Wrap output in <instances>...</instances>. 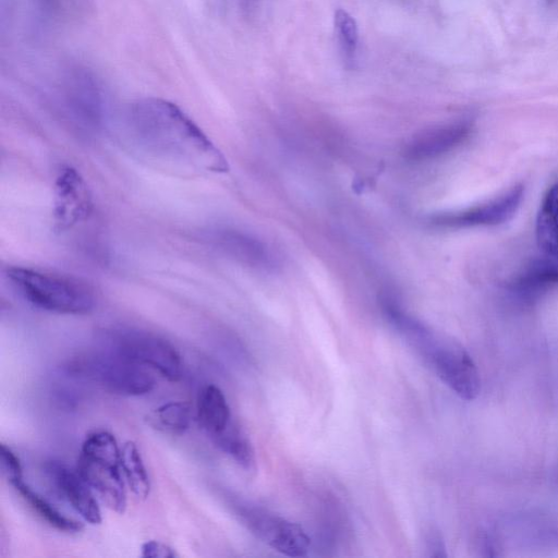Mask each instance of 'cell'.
<instances>
[{"mask_svg":"<svg viewBox=\"0 0 558 558\" xmlns=\"http://www.w3.org/2000/svg\"><path fill=\"white\" fill-rule=\"evenodd\" d=\"M147 420L157 431L181 435L190 428L191 406L185 402H169L150 412Z\"/></svg>","mask_w":558,"mask_h":558,"instance_id":"19","label":"cell"},{"mask_svg":"<svg viewBox=\"0 0 558 558\" xmlns=\"http://www.w3.org/2000/svg\"><path fill=\"white\" fill-rule=\"evenodd\" d=\"M6 278L16 293L32 307L65 315L94 311V290L81 279L36 269L12 266Z\"/></svg>","mask_w":558,"mask_h":558,"instance_id":"3","label":"cell"},{"mask_svg":"<svg viewBox=\"0 0 558 558\" xmlns=\"http://www.w3.org/2000/svg\"><path fill=\"white\" fill-rule=\"evenodd\" d=\"M121 142L141 163L178 178L228 172L224 155L176 104L144 99L128 109Z\"/></svg>","mask_w":558,"mask_h":558,"instance_id":"1","label":"cell"},{"mask_svg":"<svg viewBox=\"0 0 558 558\" xmlns=\"http://www.w3.org/2000/svg\"><path fill=\"white\" fill-rule=\"evenodd\" d=\"M536 236L538 247L544 256L558 260V181L543 198Z\"/></svg>","mask_w":558,"mask_h":558,"instance_id":"16","label":"cell"},{"mask_svg":"<svg viewBox=\"0 0 558 558\" xmlns=\"http://www.w3.org/2000/svg\"><path fill=\"white\" fill-rule=\"evenodd\" d=\"M54 225L58 232L87 220L93 210V197L86 179L72 167H65L55 180Z\"/></svg>","mask_w":558,"mask_h":558,"instance_id":"7","label":"cell"},{"mask_svg":"<svg viewBox=\"0 0 558 558\" xmlns=\"http://www.w3.org/2000/svg\"><path fill=\"white\" fill-rule=\"evenodd\" d=\"M213 244L229 258L258 270L273 268L272 253L264 242L235 229H218L211 236Z\"/></svg>","mask_w":558,"mask_h":558,"instance_id":"13","label":"cell"},{"mask_svg":"<svg viewBox=\"0 0 558 558\" xmlns=\"http://www.w3.org/2000/svg\"><path fill=\"white\" fill-rule=\"evenodd\" d=\"M382 308L388 322L416 348L456 395L468 402L478 397L481 391L480 374L462 345L411 317L391 296L382 299Z\"/></svg>","mask_w":558,"mask_h":558,"instance_id":"2","label":"cell"},{"mask_svg":"<svg viewBox=\"0 0 558 558\" xmlns=\"http://www.w3.org/2000/svg\"><path fill=\"white\" fill-rule=\"evenodd\" d=\"M141 556L144 558H175L177 553L169 545L152 540L142 544Z\"/></svg>","mask_w":558,"mask_h":558,"instance_id":"24","label":"cell"},{"mask_svg":"<svg viewBox=\"0 0 558 558\" xmlns=\"http://www.w3.org/2000/svg\"><path fill=\"white\" fill-rule=\"evenodd\" d=\"M220 450L246 470L256 468V453L248 436L234 422L227 430L211 439Z\"/></svg>","mask_w":558,"mask_h":558,"instance_id":"20","label":"cell"},{"mask_svg":"<svg viewBox=\"0 0 558 558\" xmlns=\"http://www.w3.org/2000/svg\"><path fill=\"white\" fill-rule=\"evenodd\" d=\"M45 471L60 499L74 508L87 523L94 526L102 523V512L95 493L78 470H72L59 462H50L45 466Z\"/></svg>","mask_w":558,"mask_h":558,"instance_id":"9","label":"cell"},{"mask_svg":"<svg viewBox=\"0 0 558 558\" xmlns=\"http://www.w3.org/2000/svg\"><path fill=\"white\" fill-rule=\"evenodd\" d=\"M232 507L242 525L275 551L289 557L308 554L311 540L299 525L248 502L234 501Z\"/></svg>","mask_w":558,"mask_h":558,"instance_id":"6","label":"cell"},{"mask_svg":"<svg viewBox=\"0 0 558 558\" xmlns=\"http://www.w3.org/2000/svg\"><path fill=\"white\" fill-rule=\"evenodd\" d=\"M471 129L469 121H458L423 130L408 142L404 155L411 162L434 160L463 144Z\"/></svg>","mask_w":558,"mask_h":558,"instance_id":"12","label":"cell"},{"mask_svg":"<svg viewBox=\"0 0 558 558\" xmlns=\"http://www.w3.org/2000/svg\"><path fill=\"white\" fill-rule=\"evenodd\" d=\"M335 30L344 62L347 66H353L359 42L357 22L347 11L338 9L335 12Z\"/></svg>","mask_w":558,"mask_h":558,"instance_id":"21","label":"cell"},{"mask_svg":"<svg viewBox=\"0 0 558 558\" xmlns=\"http://www.w3.org/2000/svg\"><path fill=\"white\" fill-rule=\"evenodd\" d=\"M121 471L132 493L138 499H147L151 491L149 473L138 446L131 441L121 448Z\"/></svg>","mask_w":558,"mask_h":558,"instance_id":"18","label":"cell"},{"mask_svg":"<svg viewBox=\"0 0 558 558\" xmlns=\"http://www.w3.org/2000/svg\"><path fill=\"white\" fill-rule=\"evenodd\" d=\"M558 285V260L544 256L532 260L508 285L520 300L531 301Z\"/></svg>","mask_w":558,"mask_h":558,"instance_id":"14","label":"cell"},{"mask_svg":"<svg viewBox=\"0 0 558 558\" xmlns=\"http://www.w3.org/2000/svg\"><path fill=\"white\" fill-rule=\"evenodd\" d=\"M81 454L121 465V448L115 436L107 431H97L90 434L82 445Z\"/></svg>","mask_w":558,"mask_h":558,"instance_id":"22","label":"cell"},{"mask_svg":"<svg viewBox=\"0 0 558 558\" xmlns=\"http://www.w3.org/2000/svg\"><path fill=\"white\" fill-rule=\"evenodd\" d=\"M12 487L20 494L22 499L38 514L46 524L58 531L77 533L83 529L79 521L72 519L59 511L51 502L34 491L29 484L23 480L11 483Z\"/></svg>","mask_w":558,"mask_h":558,"instance_id":"17","label":"cell"},{"mask_svg":"<svg viewBox=\"0 0 558 558\" xmlns=\"http://www.w3.org/2000/svg\"><path fill=\"white\" fill-rule=\"evenodd\" d=\"M428 549L431 552L432 557H444L445 545L438 533H432L428 541Z\"/></svg>","mask_w":558,"mask_h":558,"instance_id":"25","label":"cell"},{"mask_svg":"<svg viewBox=\"0 0 558 558\" xmlns=\"http://www.w3.org/2000/svg\"><path fill=\"white\" fill-rule=\"evenodd\" d=\"M68 111L80 123L97 127L103 119V97L99 82L87 69H71L64 82Z\"/></svg>","mask_w":558,"mask_h":558,"instance_id":"10","label":"cell"},{"mask_svg":"<svg viewBox=\"0 0 558 558\" xmlns=\"http://www.w3.org/2000/svg\"><path fill=\"white\" fill-rule=\"evenodd\" d=\"M197 415L201 428L211 439L234 423L226 396L216 385L205 386L200 392Z\"/></svg>","mask_w":558,"mask_h":558,"instance_id":"15","label":"cell"},{"mask_svg":"<svg viewBox=\"0 0 558 558\" xmlns=\"http://www.w3.org/2000/svg\"><path fill=\"white\" fill-rule=\"evenodd\" d=\"M101 341L103 348L159 372L168 381L177 382L183 376V359L178 350L159 335L137 329H114L106 331Z\"/></svg>","mask_w":558,"mask_h":558,"instance_id":"5","label":"cell"},{"mask_svg":"<svg viewBox=\"0 0 558 558\" xmlns=\"http://www.w3.org/2000/svg\"><path fill=\"white\" fill-rule=\"evenodd\" d=\"M77 470L106 507L118 514L126 512L127 493L121 465L80 454Z\"/></svg>","mask_w":558,"mask_h":558,"instance_id":"11","label":"cell"},{"mask_svg":"<svg viewBox=\"0 0 558 558\" xmlns=\"http://www.w3.org/2000/svg\"><path fill=\"white\" fill-rule=\"evenodd\" d=\"M524 194L525 187L517 185L487 203L464 211L436 215L432 218V223L447 229L499 226L511 221L516 215Z\"/></svg>","mask_w":558,"mask_h":558,"instance_id":"8","label":"cell"},{"mask_svg":"<svg viewBox=\"0 0 558 558\" xmlns=\"http://www.w3.org/2000/svg\"><path fill=\"white\" fill-rule=\"evenodd\" d=\"M0 464H2L3 472L10 483L23 480V468L20 459L5 444L0 446Z\"/></svg>","mask_w":558,"mask_h":558,"instance_id":"23","label":"cell"},{"mask_svg":"<svg viewBox=\"0 0 558 558\" xmlns=\"http://www.w3.org/2000/svg\"><path fill=\"white\" fill-rule=\"evenodd\" d=\"M66 371L72 378L89 381L108 393L124 397L150 394L156 385L145 367L106 348L72 359Z\"/></svg>","mask_w":558,"mask_h":558,"instance_id":"4","label":"cell"}]
</instances>
